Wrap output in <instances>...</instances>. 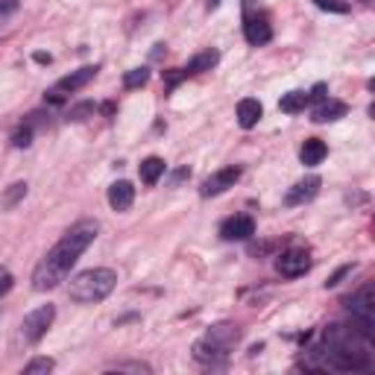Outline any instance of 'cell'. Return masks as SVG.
Listing matches in <instances>:
<instances>
[{
	"mask_svg": "<svg viewBox=\"0 0 375 375\" xmlns=\"http://www.w3.org/2000/svg\"><path fill=\"white\" fill-rule=\"evenodd\" d=\"M308 100H326V82H317L314 91L308 94Z\"/></svg>",
	"mask_w": 375,
	"mask_h": 375,
	"instance_id": "f546056e",
	"label": "cell"
},
{
	"mask_svg": "<svg viewBox=\"0 0 375 375\" xmlns=\"http://www.w3.org/2000/svg\"><path fill=\"white\" fill-rule=\"evenodd\" d=\"M97 232H100V223H97V220H79V223H74L62 234V241L53 246L45 258H41V264L33 273V287L41 290V294L59 287L67 276H71L79 255L94 244Z\"/></svg>",
	"mask_w": 375,
	"mask_h": 375,
	"instance_id": "6da1fadb",
	"label": "cell"
},
{
	"mask_svg": "<svg viewBox=\"0 0 375 375\" xmlns=\"http://www.w3.org/2000/svg\"><path fill=\"white\" fill-rule=\"evenodd\" d=\"M138 173H141V182H144V185H156L159 179H161V173H164V161H161L159 156H150V159L141 161Z\"/></svg>",
	"mask_w": 375,
	"mask_h": 375,
	"instance_id": "ac0fdd59",
	"label": "cell"
},
{
	"mask_svg": "<svg viewBox=\"0 0 375 375\" xmlns=\"http://www.w3.org/2000/svg\"><path fill=\"white\" fill-rule=\"evenodd\" d=\"M15 9H18V0H0V18H6Z\"/></svg>",
	"mask_w": 375,
	"mask_h": 375,
	"instance_id": "f1b7e54d",
	"label": "cell"
},
{
	"mask_svg": "<svg viewBox=\"0 0 375 375\" xmlns=\"http://www.w3.org/2000/svg\"><path fill=\"white\" fill-rule=\"evenodd\" d=\"M12 144H15V147H30V144H33V129H30V127L18 129L15 138H12Z\"/></svg>",
	"mask_w": 375,
	"mask_h": 375,
	"instance_id": "484cf974",
	"label": "cell"
},
{
	"mask_svg": "<svg viewBox=\"0 0 375 375\" xmlns=\"http://www.w3.org/2000/svg\"><path fill=\"white\" fill-rule=\"evenodd\" d=\"M314 3L323 12H335V15H346L349 12V3H343V0H314Z\"/></svg>",
	"mask_w": 375,
	"mask_h": 375,
	"instance_id": "7402d4cb",
	"label": "cell"
},
{
	"mask_svg": "<svg viewBox=\"0 0 375 375\" xmlns=\"http://www.w3.org/2000/svg\"><path fill=\"white\" fill-rule=\"evenodd\" d=\"M147 79H150L147 67H132V71H127V77H123V86L127 88H141Z\"/></svg>",
	"mask_w": 375,
	"mask_h": 375,
	"instance_id": "ffe728a7",
	"label": "cell"
},
{
	"mask_svg": "<svg viewBox=\"0 0 375 375\" xmlns=\"http://www.w3.org/2000/svg\"><path fill=\"white\" fill-rule=\"evenodd\" d=\"M202 340H205V343H212V346H217V349L229 352V349H234V343L241 340V331L234 328V326H229V323H220V326H212V328H208V335H205Z\"/></svg>",
	"mask_w": 375,
	"mask_h": 375,
	"instance_id": "ba28073f",
	"label": "cell"
},
{
	"mask_svg": "<svg viewBox=\"0 0 375 375\" xmlns=\"http://www.w3.org/2000/svg\"><path fill=\"white\" fill-rule=\"evenodd\" d=\"M261 115H264V109H261V103L255 100V97H246V100L238 103V123L244 129H253L255 123L261 120Z\"/></svg>",
	"mask_w": 375,
	"mask_h": 375,
	"instance_id": "5bb4252c",
	"label": "cell"
},
{
	"mask_svg": "<svg viewBox=\"0 0 375 375\" xmlns=\"http://www.w3.org/2000/svg\"><path fill=\"white\" fill-rule=\"evenodd\" d=\"M352 270H355L352 264H346V267H340V270H337V273H335V276H331V279L326 282V287H337V285H340V279H343V276H349Z\"/></svg>",
	"mask_w": 375,
	"mask_h": 375,
	"instance_id": "83f0119b",
	"label": "cell"
},
{
	"mask_svg": "<svg viewBox=\"0 0 375 375\" xmlns=\"http://www.w3.org/2000/svg\"><path fill=\"white\" fill-rule=\"evenodd\" d=\"M346 112H349V106L340 103V100H319V106L314 109L311 120L314 123H331V120L346 118Z\"/></svg>",
	"mask_w": 375,
	"mask_h": 375,
	"instance_id": "4fadbf2b",
	"label": "cell"
},
{
	"mask_svg": "<svg viewBox=\"0 0 375 375\" xmlns=\"http://www.w3.org/2000/svg\"><path fill=\"white\" fill-rule=\"evenodd\" d=\"M88 115H94V103H79L67 112V120H86Z\"/></svg>",
	"mask_w": 375,
	"mask_h": 375,
	"instance_id": "603a6c76",
	"label": "cell"
},
{
	"mask_svg": "<svg viewBox=\"0 0 375 375\" xmlns=\"http://www.w3.org/2000/svg\"><path fill=\"white\" fill-rule=\"evenodd\" d=\"M226 355L229 352H223V349H217V346H212V343H205V340H200L197 346H193V358L200 360V364H220V360H226Z\"/></svg>",
	"mask_w": 375,
	"mask_h": 375,
	"instance_id": "e0dca14e",
	"label": "cell"
},
{
	"mask_svg": "<svg viewBox=\"0 0 375 375\" xmlns=\"http://www.w3.org/2000/svg\"><path fill=\"white\" fill-rule=\"evenodd\" d=\"M244 35L249 45H267V41L273 38V26L267 18H258V15H246V24H244Z\"/></svg>",
	"mask_w": 375,
	"mask_h": 375,
	"instance_id": "30bf717a",
	"label": "cell"
},
{
	"mask_svg": "<svg viewBox=\"0 0 375 375\" xmlns=\"http://www.w3.org/2000/svg\"><path fill=\"white\" fill-rule=\"evenodd\" d=\"M94 74H97V67H79V71H74V74H67V77H62L59 82H56V91L59 94H74V91H79V88H86L88 82L94 79Z\"/></svg>",
	"mask_w": 375,
	"mask_h": 375,
	"instance_id": "7c38bea8",
	"label": "cell"
},
{
	"mask_svg": "<svg viewBox=\"0 0 375 375\" xmlns=\"http://www.w3.org/2000/svg\"><path fill=\"white\" fill-rule=\"evenodd\" d=\"M208 6H212V9H217V6H220V0H208Z\"/></svg>",
	"mask_w": 375,
	"mask_h": 375,
	"instance_id": "d6a6232c",
	"label": "cell"
},
{
	"mask_svg": "<svg viewBox=\"0 0 375 375\" xmlns=\"http://www.w3.org/2000/svg\"><path fill=\"white\" fill-rule=\"evenodd\" d=\"M326 152H328V147L319 141V138H308V141L302 144V150H299V159H302L305 168H317V164L326 159Z\"/></svg>",
	"mask_w": 375,
	"mask_h": 375,
	"instance_id": "9a60e30c",
	"label": "cell"
},
{
	"mask_svg": "<svg viewBox=\"0 0 375 375\" xmlns=\"http://www.w3.org/2000/svg\"><path fill=\"white\" fill-rule=\"evenodd\" d=\"M185 176H188V170H179V173H173V182H182Z\"/></svg>",
	"mask_w": 375,
	"mask_h": 375,
	"instance_id": "1f68e13d",
	"label": "cell"
},
{
	"mask_svg": "<svg viewBox=\"0 0 375 375\" xmlns=\"http://www.w3.org/2000/svg\"><path fill=\"white\" fill-rule=\"evenodd\" d=\"M255 234V220L249 214H234L220 226V238L223 241H246Z\"/></svg>",
	"mask_w": 375,
	"mask_h": 375,
	"instance_id": "52a82bcc",
	"label": "cell"
},
{
	"mask_svg": "<svg viewBox=\"0 0 375 375\" xmlns=\"http://www.w3.org/2000/svg\"><path fill=\"white\" fill-rule=\"evenodd\" d=\"M118 285V273L109 267H94V270H82L79 276L71 279V299L82 305H94L103 302Z\"/></svg>",
	"mask_w": 375,
	"mask_h": 375,
	"instance_id": "7a4b0ae2",
	"label": "cell"
},
{
	"mask_svg": "<svg viewBox=\"0 0 375 375\" xmlns=\"http://www.w3.org/2000/svg\"><path fill=\"white\" fill-rule=\"evenodd\" d=\"M53 367H56V364H53V358H33L30 364L24 367V372L26 375H38V372H50Z\"/></svg>",
	"mask_w": 375,
	"mask_h": 375,
	"instance_id": "44dd1931",
	"label": "cell"
},
{
	"mask_svg": "<svg viewBox=\"0 0 375 375\" xmlns=\"http://www.w3.org/2000/svg\"><path fill=\"white\" fill-rule=\"evenodd\" d=\"M21 197H26V185L24 182H18V185H12V191L6 193V197H3V205L6 208H12V205H15Z\"/></svg>",
	"mask_w": 375,
	"mask_h": 375,
	"instance_id": "cb8c5ba5",
	"label": "cell"
},
{
	"mask_svg": "<svg viewBox=\"0 0 375 375\" xmlns=\"http://www.w3.org/2000/svg\"><path fill=\"white\" fill-rule=\"evenodd\" d=\"M276 270L285 279H299V276L311 270V253H305V249H287V253L276 258Z\"/></svg>",
	"mask_w": 375,
	"mask_h": 375,
	"instance_id": "5b68a950",
	"label": "cell"
},
{
	"mask_svg": "<svg viewBox=\"0 0 375 375\" xmlns=\"http://www.w3.org/2000/svg\"><path fill=\"white\" fill-rule=\"evenodd\" d=\"M319 176H305V179H299V182L287 191V197H285V202L287 205H305L308 200H314L317 197V191H319Z\"/></svg>",
	"mask_w": 375,
	"mask_h": 375,
	"instance_id": "9c48e42d",
	"label": "cell"
},
{
	"mask_svg": "<svg viewBox=\"0 0 375 375\" xmlns=\"http://www.w3.org/2000/svg\"><path fill=\"white\" fill-rule=\"evenodd\" d=\"M238 179H241V168H223V170H217V173H212V176L205 179L200 193H202V197H217V193L234 188Z\"/></svg>",
	"mask_w": 375,
	"mask_h": 375,
	"instance_id": "8992f818",
	"label": "cell"
},
{
	"mask_svg": "<svg viewBox=\"0 0 375 375\" xmlns=\"http://www.w3.org/2000/svg\"><path fill=\"white\" fill-rule=\"evenodd\" d=\"M346 308L352 311V319H355V328L360 331L364 337H372L375 335V290L372 285H364L346 299Z\"/></svg>",
	"mask_w": 375,
	"mask_h": 375,
	"instance_id": "3957f363",
	"label": "cell"
},
{
	"mask_svg": "<svg viewBox=\"0 0 375 375\" xmlns=\"http://www.w3.org/2000/svg\"><path fill=\"white\" fill-rule=\"evenodd\" d=\"M35 62H41V65H50V53H35Z\"/></svg>",
	"mask_w": 375,
	"mask_h": 375,
	"instance_id": "4dcf8cb0",
	"label": "cell"
},
{
	"mask_svg": "<svg viewBox=\"0 0 375 375\" xmlns=\"http://www.w3.org/2000/svg\"><path fill=\"white\" fill-rule=\"evenodd\" d=\"M220 62V53L217 50H202L197 53L188 65H185V74H202V71H212V67Z\"/></svg>",
	"mask_w": 375,
	"mask_h": 375,
	"instance_id": "2e32d148",
	"label": "cell"
},
{
	"mask_svg": "<svg viewBox=\"0 0 375 375\" xmlns=\"http://www.w3.org/2000/svg\"><path fill=\"white\" fill-rule=\"evenodd\" d=\"M132 202H135L132 182H127V179H118V182L109 188V205H112L115 212H129Z\"/></svg>",
	"mask_w": 375,
	"mask_h": 375,
	"instance_id": "8fae6325",
	"label": "cell"
},
{
	"mask_svg": "<svg viewBox=\"0 0 375 375\" xmlns=\"http://www.w3.org/2000/svg\"><path fill=\"white\" fill-rule=\"evenodd\" d=\"M305 106H308V94L305 91H287L279 100V109L285 115H296V112H302Z\"/></svg>",
	"mask_w": 375,
	"mask_h": 375,
	"instance_id": "d6986e66",
	"label": "cell"
},
{
	"mask_svg": "<svg viewBox=\"0 0 375 375\" xmlns=\"http://www.w3.org/2000/svg\"><path fill=\"white\" fill-rule=\"evenodd\" d=\"M109 372H150L147 364H112V367H106Z\"/></svg>",
	"mask_w": 375,
	"mask_h": 375,
	"instance_id": "d4e9b609",
	"label": "cell"
},
{
	"mask_svg": "<svg viewBox=\"0 0 375 375\" xmlns=\"http://www.w3.org/2000/svg\"><path fill=\"white\" fill-rule=\"evenodd\" d=\"M12 285H15V279H12V273H9L6 267H0V296L9 294Z\"/></svg>",
	"mask_w": 375,
	"mask_h": 375,
	"instance_id": "4316f807",
	"label": "cell"
},
{
	"mask_svg": "<svg viewBox=\"0 0 375 375\" xmlns=\"http://www.w3.org/2000/svg\"><path fill=\"white\" fill-rule=\"evenodd\" d=\"M53 319H56V308H53V305H38V308L26 314L24 323H21L24 340L26 343H38L41 337L47 335V328L53 326Z\"/></svg>",
	"mask_w": 375,
	"mask_h": 375,
	"instance_id": "277c9868",
	"label": "cell"
}]
</instances>
